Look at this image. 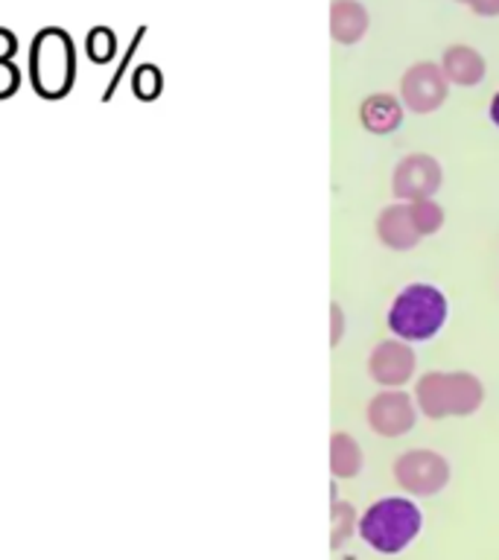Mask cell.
Masks as SVG:
<instances>
[{"mask_svg":"<svg viewBox=\"0 0 499 560\" xmlns=\"http://www.w3.org/2000/svg\"><path fill=\"white\" fill-rule=\"evenodd\" d=\"M345 324H348V318H345V310H341L339 301H333L330 304V348H336V345L345 339Z\"/></svg>","mask_w":499,"mask_h":560,"instance_id":"ffe728a7","label":"cell"},{"mask_svg":"<svg viewBox=\"0 0 499 560\" xmlns=\"http://www.w3.org/2000/svg\"><path fill=\"white\" fill-rule=\"evenodd\" d=\"M450 82L436 61H415L401 77V103L411 114H432L446 103Z\"/></svg>","mask_w":499,"mask_h":560,"instance_id":"52a82bcc","label":"cell"},{"mask_svg":"<svg viewBox=\"0 0 499 560\" xmlns=\"http://www.w3.org/2000/svg\"><path fill=\"white\" fill-rule=\"evenodd\" d=\"M423 528L420 508L406 497H383L359 516V537L380 555H401L418 540Z\"/></svg>","mask_w":499,"mask_h":560,"instance_id":"7a4b0ae2","label":"cell"},{"mask_svg":"<svg viewBox=\"0 0 499 560\" xmlns=\"http://www.w3.org/2000/svg\"><path fill=\"white\" fill-rule=\"evenodd\" d=\"M418 406L406 388H380L368 400L365 423L380 438H403L409 435L418 423Z\"/></svg>","mask_w":499,"mask_h":560,"instance_id":"8992f818","label":"cell"},{"mask_svg":"<svg viewBox=\"0 0 499 560\" xmlns=\"http://www.w3.org/2000/svg\"><path fill=\"white\" fill-rule=\"evenodd\" d=\"M365 467V455L350 432L330 435V476L333 479H357Z\"/></svg>","mask_w":499,"mask_h":560,"instance_id":"5bb4252c","label":"cell"},{"mask_svg":"<svg viewBox=\"0 0 499 560\" xmlns=\"http://www.w3.org/2000/svg\"><path fill=\"white\" fill-rule=\"evenodd\" d=\"M15 50H18L15 35L9 33V30H0V59H9Z\"/></svg>","mask_w":499,"mask_h":560,"instance_id":"603a6c76","label":"cell"},{"mask_svg":"<svg viewBox=\"0 0 499 560\" xmlns=\"http://www.w3.org/2000/svg\"><path fill=\"white\" fill-rule=\"evenodd\" d=\"M446 315H450V304L441 289L432 283H409L394 295L385 324L394 339L415 345V341L436 339L446 324Z\"/></svg>","mask_w":499,"mask_h":560,"instance_id":"3957f363","label":"cell"},{"mask_svg":"<svg viewBox=\"0 0 499 560\" xmlns=\"http://www.w3.org/2000/svg\"><path fill=\"white\" fill-rule=\"evenodd\" d=\"M143 33H147V26H140V30H138V35H135V38H131V47H129V52H126V56H123V59H120V68L114 70V77H112V82H108V88H105L103 100H112V94H114V91H117V85H120L123 73H126V68H129V59H131V52H135V47H138L140 35H143Z\"/></svg>","mask_w":499,"mask_h":560,"instance_id":"d6986e66","label":"cell"},{"mask_svg":"<svg viewBox=\"0 0 499 560\" xmlns=\"http://www.w3.org/2000/svg\"><path fill=\"white\" fill-rule=\"evenodd\" d=\"M441 184H444V170L438 164V158L427 155V152H411L394 164L392 192L397 201L436 199Z\"/></svg>","mask_w":499,"mask_h":560,"instance_id":"ba28073f","label":"cell"},{"mask_svg":"<svg viewBox=\"0 0 499 560\" xmlns=\"http://www.w3.org/2000/svg\"><path fill=\"white\" fill-rule=\"evenodd\" d=\"M455 3H467V0H455Z\"/></svg>","mask_w":499,"mask_h":560,"instance_id":"d4e9b609","label":"cell"},{"mask_svg":"<svg viewBox=\"0 0 499 560\" xmlns=\"http://www.w3.org/2000/svg\"><path fill=\"white\" fill-rule=\"evenodd\" d=\"M359 532V514L357 508L336 497V485H333V502H330V549L339 551L350 542V537Z\"/></svg>","mask_w":499,"mask_h":560,"instance_id":"9a60e30c","label":"cell"},{"mask_svg":"<svg viewBox=\"0 0 499 560\" xmlns=\"http://www.w3.org/2000/svg\"><path fill=\"white\" fill-rule=\"evenodd\" d=\"M418 374V357L409 341L383 339L368 353V376L380 388H406Z\"/></svg>","mask_w":499,"mask_h":560,"instance_id":"9c48e42d","label":"cell"},{"mask_svg":"<svg viewBox=\"0 0 499 560\" xmlns=\"http://www.w3.org/2000/svg\"><path fill=\"white\" fill-rule=\"evenodd\" d=\"M403 117H406V108L401 96L394 94H368L359 103V122L368 135H376V138L394 135L403 126Z\"/></svg>","mask_w":499,"mask_h":560,"instance_id":"8fae6325","label":"cell"},{"mask_svg":"<svg viewBox=\"0 0 499 560\" xmlns=\"http://www.w3.org/2000/svg\"><path fill=\"white\" fill-rule=\"evenodd\" d=\"M35 91L42 96H65L73 85V70H77V56H73V42L61 30H44L35 35L33 56Z\"/></svg>","mask_w":499,"mask_h":560,"instance_id":"277c9868","label":"cell"},{"mask_svg":"<svg viewBox=\"0 0 499 560\" xmlns=\"http://www.w3.org/2000/svg\"><path fill=\"white\" fill-rule=\"evenodd\" d=\"M371 15L359 0H333L330 3V38L336 44H359L368 35Z\"/></svg>","mask_w":499,"mask_h":560,"instance_id":"4fadbf2b","label":"cell"},{"mask_svg":"<svg viewBox=\"0 0 499 560\" xmlns=\"http://www.w3.org/2000/svg\"><path fill=\"white\" fill-rule=\"evenodd\" d=\"M374 234L380 245H385L388 252H411L418 248L423 236L415 231V222L409 217V205L406 201H394L385 205L374 219Z\"/></svg>","mask_w":499,"mask_h":560,"instance_id":"30bf717a","label":"cell"},{"mask_svg":"<svg viewBox=\"0 0 499 560\" xmlns=\"http://www.w3.org/2000/svg\"><path fill=\"white\" fill-rule=\"evenodd\" d=\"M415 406L423 418H471L485 406V383L471 371H427L415 380Z\"/></svg>","mask_w":499,"mask_h":560,"instance_id":"6da1fadb","label":"cell"},{"mask_svg":"<svg viewBox=\"0 0 499 560\" xmlns=\"http://www.w3.org/2000/svg\"><path fill=\"white\" fill-rule=\"evenodd\" d=\"M117 50V35L108 26H96L88 33V56L94 61H108Z\"/></svg>","mask_w":499,"mask_h":560,"instance_id":"e0dca14e","label":"cell"},{"mask_svg":"<svg viewBox=\"0 0 499 560\" xmlns=\"http://www.w3.org/2000/svg\"><path fill=\"white\" fill-rule=\"evenodd\" d=\"M438 65L444 70L446 82L459 88H476L485 79V73H488L485 56L476 47H471V44H453V47H446Z\"/></svg>","mask_w":499,"mask_h":560,"instance_id":"7c38bea8","label":"cell"},{"mask_svg":"<svg viewBox=\"0 0 499 560\" xmlns=\"http://www.w3.org/2000/svg\"><path fill=\"white\" fill-rule=\"evenodd\" d=\"M131 85H135V94L140 100H155L161 94V73H158L155 65H140V68H135Z\"/></svg>","mask_w":499,"mask_h":560,"instance_id":"ac0fdd59","label":"cell"},{"mask_svg":"<svg viewBox=\"0 0 499 560\" xmlns=\"http://www.w3.org/2000/svg\"><path fill=\"white\" fill-rule=\"evenodd\" d=\"M488 117H490V122H494V126H497V129H499V94H494V100H490Z\"/></svg>","mask_w":499,"mask_h":560,"instance_id":"cb8c5ba5","label":"cell"},{"mask_svg":"<svg viewBox=\"0 0 499 560\" xmlns=\"http://www.w3.org/2000/svg\"><path fill=\"white\" fill-rule=\"evenodd\" d=\"M409 205V217L415 222V231H418L423 240L427 236H436L441 228H444V208L438 205L436 199H418V201H406Z\"/></svg>","mask_w":499,"mask_h":560,"instance_id":"2e32d148","label":"cell"},{"mask_svg":"<svg viewBox=\"0 0 499 560\" xmlns=\"http://www.w3.org/2000/svg\"><path fill=\"white\" fill-rule=\"evenodd\" d=\"M18 88V68L9 59H0V100Z\"/></svg>","mask_w":499,"mask_h":560,"instance_id":"44dd1931","label":"cell"},{"mask_svg":"<svg viewBox=\"0 0 499 560\" xmlns=\"http://www.w3.org/2000/svg\"><path fill=\"white\" fill-rule=\"evenodd\" d=\"M467 7L473 9V15L499 18V0H467Z\"/></svg>","mask_w":499,"mask_h":560,"instance_id":"7402d4cb","label":"cell"},{"mask_svg":"<svg viewBox=\"0 0 499 560\" xmlns=\"http://www.w3.org/2000/svg\"><path fill=\"white\" fill-rule=\"evenodd\" d=\"M392 472L397 488L418 499L438 497L453 479V467L444 455L436 453V450H423V446L397 455Z\"/></svg>","mask_w":499,"mask_h":560,"instance_id":"5b68a950","label":"cell"}]
</instances>
